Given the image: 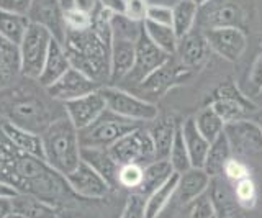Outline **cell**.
<instances>
[{
    "label": "cell",
    "instance_id": "obj_1",
    "mask_svg": "<svg viewBox=\"0 0 262 218\" xmlns=\"http://www.w3.org/2000/svg\"><path fill=\"white\" fill-rule=\"evenodd\" d=\"M113 15L102 7L95 13L92 27L84 31L68 30L62 41L71 66L84 72L102 87L110 84Z\"/></svg>",
    "mask_w": 262,
    "mask_h": 218
},
{
    "label": "cell",
    "instance_id": "obj_2",
    "mask_svg": "<svg viewBox=\"0 0 262 218\" xmlns=\"http://www.w3.org/2000/svg\"><path fill=\"white\" fill-rule=\"evenodd\" d=\"M59 103L36 79L23 77L12 87L0 91V118L30 132L43 133L66 114L64 103Z\"/></svg>",
    "mask_w": 262,
    "mask_h": 218
},
{
    "label": "cell",
    "instance_id": "obj_3",
    "mask_svg": "<svg viewBox=\"0 0 262 218\" xmlns=\"http://www.w3.org/2000/svg\"><path fill=\"white\" fill-rule=\"evenodd\" d=\"M43 155L48 166L62 176L72 172L80 163L79 130L72 125L68 115H62L41 133Z\"/></svg>",
    "mask_w": 262,
    "mask_h": 218
},
{
    "label": "cell",
    "instance_id": "obj_4",
    "mask_svg": "<svg viewBox=\"0 0 262 218\" xmlns=\"http://www.w3.org/2000/svg\"><path fill=\"white\" fill-rule=\"evenodd\" d=\"M139 126H143V123L120 117L113 114L112 110L105 108L100 117L79 132L80 148H110L121 136L128 135Z\"/></svg>",
    "mask_w": 262,
    "mask_h": 218
},
{
    "label": "cell",
    "instance_id": "obj_5",
    "mask_svg": "<svg viewBox=\"0 0 262 218\" xmlns=\"http://www.w3.org/2000/svg\"><path fill=\"white\" fill-rule=\"evenodd\" d=\"M100 92L105 99L106 108L120 117L135 120L139 123H149L159 117V108L158 105H154V102L141 99L125 89L117 85H103L100 87Z\"/></svg>",
    "mask_w": 262,
    "mask_h": 218
},
{
    "label": "cell",
    "instance_id": "obj_6",
    "mask_svg": "<svg viewBox=\"0 0 262 218\" xmlns=\"http://www.w3.org/2000/svg\"><path fill=\"white\" fill-rule=\"evenodd\" d=\"M208 105H211L213 110L221 117L225 125L241 118H249L257 110V105L241 92L234 80H226L220 84L213 91Z\"/></svg>",
    "mask_w": 262,
    "mask_h": 218
},
{
    "label": "cell",
    "instance_id": "obj_7",
    "mask_svg": "<svg viewBox=\"0 0 262 218\" xmlns=\"http://www.w3.org/2000/svg\"><path fill=\"white\" fill-rule=\"evenodd\" d=\"M53 38V33L48 28L30 21V27L18 46L21 59V77L38 79Z\"/></svg>",
    "mask_w": 262,
    "mask_h": 218
},
{
    "label": "cell",
    "instance_id": "obj_8",
    "mask_svg": "<svg viewBox=\"0 0 262 218\" xmlns=\"http://www.w3.org/2000/svg\"><path fill=\"white\" fill-rule=\"evenodd\" d=\"M108 149L112 158L120 166L123 164H141L146 166L156 159L154 144L149 136V132L144 126H139L128 135L121 136L118 141H115Z\"/></svg>",
    "mask_w": 262,
    "mask_h": 218
},
{
    "label": "cell",
    "instance_id": "obj_9",
    "mask_svg": "<svg viewBox=\"0 0 262 218\" xmlns=\"http://www.w3.org/2000/svg\"><path fill=\"white\" fill-rule=\"evenodd\" d=\"M169 59L170 56L167 53H164L159 46H156L149 39V36L146 35L144 28H141V33H139L136 39V54H135L133 69L129 71V74L123 80L131 82L133 85H139L147 76H151L154 71H158Z\"/></svg>",
    "mask_w": 262,
    "mask_h": 218
},
{
    "label": "cell",
    "instance_id": "obj_10",
    "mask_svg": "<svg viewBox=\"0 0 262 218\" xmlns=\"http://www.w3.org/2000/svg\"><path fill=\"white\" fill-rule=\"evenodd\" d=\"M203 35L210 45L211 53L218 54L229 62H236L243 58L248 48V36L239 27H216L203 30Z\"/></svg>",
    "mask_w": 262,
    "mask_h": 218
},
{
    "label": "cell",
    "instance_id": "obj_11",
    "mask_svg": "<svg viewBox=\"0 0 262 218\" xmlns=\"http://www.w3.org/2000/svg\"><path fill=\"white\" fill-rule=\"evenodd\" d=\"M225 135L236 156H256L262 152V132L251 118L226 123Z\"/></svg>",
    "mask_w": 262,
    "mask_h": 218
},
{
    "label": "cell",
    "instance_id": "obj_12",
    "mask_svg": "<svg viewBox=\"0 0 262 218\" xmlns=\"http://www.w3.org/2000/svg\"><path fill=\"white\" fill-rule=\"evenodd\" d=\"M192 74L190 69L184 68L179 61H174V56H170V59L162 64V66L154 71L151 76H147L138 89L144 92L147 97L152 99H161L162 95H166L172 87L182 84L188 76Z\"/></svg>",
    "mask_w": 262,
    "mask_h": 218
},
{
    "label": "cell",
    "instance_id": "obj_13",
    "mask_svg": "<svg viewBox=\"0 0 262 218\" xmlns=\"http://www.w3.org/2000/svg\"><path fill=\"white\" fill-rule=\"evenodd\" d=\"M64 177L68 181L71 190L80 199L100 200L113 190L108 182L92 166H89L85 161H80L79 166Z\"/></svg>",
    "mask_w": 262,
    "mask_h": 218
},
{
    "label": "cell",
    "instance_id": "obj_14",
    "mask_svg": "<svg viewBox=\"0 0 262 218\" xmlns=\"http://www.w3.org/2000/svg\"><path fill=\"white\" fill-rule=\"evenodd\" d=\"M100 87H102L100 84H97L95 80L85 76L84 72H80L79 69L71 66L54 84L46 87V92L51 95L54 100L66 103L69 100L79 99L82 95L95 92Z\"/></svg>",
    "mask_w": 262,
    "mask_h": 218
},
{
    "label": "cell",
    "instance_id": "obj_15",
    "mask_svg": "<svg viewBox=\"0 0 262 218\" xmlns=\"http://www.w3.org/2000/svg\"><path fill=\"white\" fill-rule=\"evenodd\" d=\"M27 17L31 23L48 28L56 39L62 43L66 38L64 5L61 0H31Z\"/></svg>",
    "mask_w": 262,
    "mask_h": 218
},
{
    "label": "cell",
    "instance_id": "obj_16",
    "mask_svg": "<svg viewBox=\"0 0 262 218\" xmlns=\"http://www.w3.org/2000/svg\"><path fill=\"white\" fill-rule=\"evenodd\" d=\"M105 108H106V103H105L100 89L64 103L66 115H68V118L79 132L84 130V128L89 126L94 120L100 117L105 112Z\"/></svg>",
    "mask_w": 262,
    "mask_h": 218
},
{
    "label": "cell",
    "instance_id": "obj_17",
    "mask_svg": "<svg viewBox=\"0 0 262 218\" xmlns=\"http://www.w3.org/2000/svg\"><path fill=\"white\" fill-rule=\"evenodd\" d=\"M205 7H208V10L203 13L202 18L203 30L216 27L243 28L246 18H248V12L241 0H220V2H210Z\"/></svg>",
    "mask_w": 262,
    "mask_h": 218
},
{
    "label": "cell",
    "instance_id": "obj_18",
    "mask_svg": "<svg viewBox=\"0 0 262 218\" xmlns=\"http://www.w3.org/2000/svg\"><path fill=\"white\" fill-rule=\"evenodd\" d=\"M177 61L187 69H196L202 68L208 61L211 50L203 35V30H192L185 36L179 39L177 45Z\"/></svg>",
    "mask_w": 262,
    "mask_h": 218
},
{
    "label": "cell",
    "instance_id": "obj_19",
    "mask_svg": "<svg viewBox=\"0 0 262 218\" xmlns=\"http://www.w3.org/2000/svg\"><path fill=\"white\" fill-rule=\"evenodd\" d=\"M0 130H2L5 138L12 143V146H15L18 151L25 152V155L45 159L41 133L30 132L27 128H21V126L10 123L2 118H0Z\"/></svg>",
    "mask_w": 262,
    "mask_h": 218
},
{
    "label": "cell",
    "instance_id": "obj_20",
    "mask_svg": "<svg viewBox=\"0 0 262 218\" xmlns=\"http://www.w3.org/2000/svg\"><path fill=\"white\" fill-rule=\"evenodd\" d=\"M210 181L211 177L207 174L205 169L190 167L188 171L179 174V182H177L174 199H177L179 204L182 205L190 204L193 199H196L208 190Z\"/></svg>",
    "mask_w": 262,
    "mask_h": 218
},
{
    "label": "cell",
    "instance_id": "obj_21",
    "mask_svg": "<svg viewBox=\"0 0 262 218\" xmlns=\"http://www.w3.org/2000/svg\"><path fill=\"white\" fill-rule=\"evenodd\" d=\"M21 79L20 48L0 36V91L12 87Z\"/></svg>",
    "mask_w": 262,
    "mask_h": 218
},
{
    "label": "cell",
    "instance_id": "obj_22",
    "mask_svg": "<svg viewBox=\"0 0 262 218\" xmlns=\"http://www.w3.org/2000/svg\"><path fill=\"white\" fill-rule=\"evenodd\" d=\"M69 68H71V62H69L68 54H66L64 45L59 41V39L53 38L48 56L43 64V69H41L39 76L36 79L38 84L43 85L45 89L49 87L51 84H54Z\"/></svg>",
    "mask_w": 262,
    "mask_h": 218
},
{
    "label": "cell",
    "instance_id": "obj_23",
    "mask_svg": "<svg viewBox=\"0 0 262 218\" xmlns=\"http://www.w3.org/2000/svg\"><path fill=\"white\" fill-rule=\"evenodd\" d=\"M149 123L151 126L147 128V132H149V136L154 144L156 159H167L179 128L176 118L170 115H164V117L159 115Z\"/></svg>",
    "mask_w": 262,
    "mask_h": 218
},
{
    "label": "cell",
    "instance_id": "obj_24",
    "mask_svg": "<svg viewBox=\"0 0 262 218\" xmlns=\"http://www.w3.org/2000/svg\"><path fill=\"white\" fill-rule=\"evenodd\" d=\"M80 159L92 166L103 179L108 182L112 189L118 187V169L120 164L112 158L106 148H82Z\"/></svg>",
    "mask_w": 262,
    "mask_h": 218
},
{
    "label": "cell",
    "instance_id": "obj_25",
    "mask_svg": "<svg viewBox=\"0 0 262 218\" xmlns=\"http://www.w3.org/2000/svg\"><path fill=\"white\" fill-rule=\"evenodd\" d=\"M180 133H182L188 156H190L192 167L203 169L205 159H207V152L210 149V141L199 132L193 117L187 118L185 122L180 123Z\"/></svg>",
    "mask_w": 262,
    "mask_h": 218
},
{
    "label": "cell",
    "instance_id": "obj_26",
    "mask_svg": "<svg viewBox=\"0 0 262 218\" xmlns=\"http://www.w3.org/2000/svg\"><path fill=\"white\" fill-rule=\"evenodd\" d=\"M207 192L216 207V212H218L220 218H229V216L236 215L237 210H241L234 199L233 184L226 181L223 176L211 177L210 187Z\"/></svg>",
    "mask_w": 262,
    "mask_h": 218
},
{
    "label": "cell",
    "instance_id": "obj_27",
    "mask_svg": "<svg viewBox=\"0 0 262 218\" xmlns=\"http://www.w3.org/2000/svg\"><path fill=\"white\" fill-rule=\"evenodd\" d=\"M13 213L21 218H59L56 205L28 193L13 197Z\"/></svg>",
    "mask_w": 262,
    "mask_h": 218
},
{
    "label": "cell",
    "instance_id": "obj_28",
    "mask_svg": "<svg viewBox=\"0 0 262 218\" xmlns=\"http://www.w3.org/2000/svg\"><path fill=\"white\" fill-rule=\"evenodd\" d=\"M177 182H179V174L174 172L166 182L159 185L158 189L152 190L146 197V218H158L167 208V205L176 195Z\"/></svg>",
    "mask_w": 262,
    "mask_h": 218
},
{
    "label": "cell",
    "instance_id": "obj_29",
    "mask_svg": "<svg viewBox=\"0 0 262 218\" xmlns=\"http://www.w3.org/2000/svg\"><path fill=\"white\" fill-rule=\"evenodd\" d=\"M229 158H233V151L223 132V135H220L215 141L210 143V149L207 152V159H205L203 169L207 171L210 177L223 176V167L228 163Z\"/></svg>",
    "mask_w": 262,
    "mask_h": 218
},
{
    "label": "cell",
    "instance_id": "obj_30",
    "mask_svg": "<svg viewBox=\"0 0 262 218\" xmlns=\"http://www.w3.org/2000/svg\"><path fill=\"white\" fill-rule=\"evenodd\" d=\"M199 12V5L193 0H179L172 5V28L179 39L193 30Z\"/></svg>",
    "mask_w": 262,
    "mask_h": 218
},
{
    "label": "cell",
    "instance_id": "obj_31",
    "mask_svg": "<svg viewBox=\"0 0 262 218\" xmlns=\"http://www.w3.org/2000/svg\"><path fill=\"white\" fill-rule=\"evenodd\" d=\"M176 171L172 169L169 159H154L152 163L144 166V177L141 187L138 189V193L147 197L152 190H156L166 182Z\"/></svg>",
    "mask_w": 262,
    "mask_h": 218
},
{
    "label": "cell",
    "instance_id": "obj_32",
    "mask_svg": "<svg viewBox=\"0 0 262 218\" xmlns=\"http://www.w3.org/2000/svg\"><path fill=\"white\" fill-rule=\"evenodd\" d=\"M28 27L30 20L27 15L0 10V36H4L13 45L20 46Z\"/></svg>",
    "mask_w": 262,
    "mask_h": 218
},
{
    "label": "cell",
    "instance_id": "obj_33",
    "mask_svg": "<svg viewBox=\"0 0 262 218\" xmlns=\"http://www.w3.org/2000/svg\"><path fill=\"white\" fill-rule=\"evenodd\" d=\"M143 28L156 46H159L161 50L164 53H167L169 56H176L179 38L176 35L174 28L167 25H158V23H152L149 20L143 21Z\"/></svg>",
    "mask_w": 262,
    "mask_h": 218
},
{
    "label": "cell",
    "instance_id": "obj_34",
    "mask_svg": "<svg viewBox=\"0 0 262 218\" xmlns=\"http://www.w3.org/2000/svg\"><path fill=\"white\" fill-rule=\"evenodd\" d=\"M195 125L199 128V132L207 138L210 143L215 141L220 135H223L225 132V122L221 120V117L213 110L211 105H207L205 108H202L199 114L193 117Z\"/></svg>",
    "mask_w": 262,
    "mask_h": 218
},
{
    "label": "cell",
    "instance_id": "obj_35",
    "mask_svg": "<svg viewBox=\"0 0 262 218\" xmlns=\"http://www.w3.org/2000/svg\"><path fill=\"white\" fill-rule=\"evenodd\" d=\"M167 159H169L172 169H174L177 174H182V172L188 171V169L192 167L190 156H188V151H187V146L184 143L182 133H180V125L177 128L176 138H174V143H172V148H170Z\"/></svg>",
    "mask_w": 262,
    "mask_h": 218
},
{
    "label": "cell",
    "instance_id": "obj_36",
    "mask_svg": "<svg viewBox=\"0 0 262 218\" xmlns=\"http://www.w3.org/2000/svg\"><path fill=\"white\" fill-rule=\"evenodd\" d=\"M233 192H234V199L237 202L241 210H252L257 205V185L251 177H246V179L234 182L233 184Z\"/></svg>",
    "mask_w": 262,
    "mask_h": 218
},
{
    "label": "cell",
    "instance_id": "obj_37",
    "mask_svg": "<svg viewBox=\"0 0 262 218\" xmlns=\"http://www.w3.org/2000/svg\"><path fill=\"white\" fill-rule=\"evenodd\" d=\"M144 177V166L141 164H123L118 169V187L138 192Z\"/></svg>",
    "mask_w": 262,
    "mask_h": 218
},
{
    "label": "cell",
    "instance_id": "obj_38",
    "mask_svg": "<svg viewBox=\"0 0 262 218\" xmlns=\"http://www.w3.org/2000/svg\"><path fill=\"white\" fill-rule=\"evenodd\" d=\"M94 15H90L77 7H68L64 9V25L66 31H84L92 27Z\"/></svg>",
    "mask_w": 262,
    "mask_h": 218
},
{
    "label": "cell",
    "instance_id": "obj_39",
    "mask_svg": "<svg viewBox=\"0 0 262 218\" xmlns=\"http://www.w3.org/2000/svg\"><path fill=\"white\" fill-rule=\"evenodd\" d=\"M188 205V218H220L216 207L213 204L208 192L202 193L196 199H193Z\"/></svg>",
    "mask_w": 262,
    "mask_h": 218
},
{
    "label": "cell",
    "instance_id": "obj_40",
    "mask_svg": "<svg viewBox=\"0 0 262 218\" xmlns=\"http://www.w3.org/2000/svg\"><path fill=\"white\" fill-rule=\"evenodd\" d=\"M120 218H146V197L138 192H129Z\"/></svg>",
    "mask_w": 262,
    "mask_h": 218
},
{
    "label": "cell",
    "instance_id": "obj_41",
    "mask_svg": "<svg viewBox=\"0 0 262 218\" xmlns=\"http://www.w3.org/2000/svg\"><path fill=\"white\" fill-rule=\"evenodd\" d=\"M223 177L231 184H234L246 179V177H251V169L239 158H229L223 167Z\"/></svg>",
    "mask_w": 262,
    "mask_h": 218
},
{
    "label": "cell",
    "instance_id": "obj_42",
    "mask_svg": "<svg viewBox=\"0 0 262 218\" xmlns=\"http://www.w3.org/2000/svg\"><path fill=\"white\" fill-rule=\"evenodd\" d=\"M147 9H149V0H125L123 15L131 21L143 23L147 17Z\"/></svg>",
    "mask_w": 262,
    "mask_h": 218
},
{
    "label": "cell",
    "instance_id": "obj_43",
    "mask_svg": "<svg viewBox=\"0 0 262 218\" xmlns=\"http://www.w3.org/2000/svg\"><path fill=\"white\" fill-rule=\"evenodd\" d=\"M146 20L158 23V25L172 27V7L167 4H149Z\"/></svg>",
    "mask_w": 262,
    "mask_h": 218
},
{
    "label": "cell",
    "instance_id": "obj_44",
    "mask_svg": "<svg viewBox=\"0 0 262 218\" xmlns=\"http://www.w3.org/2000/svg\"><path fill=\"white\" fill-rule=\"evenodd\" d=\"M248 82L251 87V94H260L262 92V50L254 59L251 71L248 74Z\"/></svg>",
    "mask_w": 262,
    "mask_h": 218
},
{
    "label": "cell",
    "instance_id": "obj_45",
    "mask_svg": "<svg viewBox=\"0 0 262 218\" xmlns=\"http://www.w3.org/2000/svg\"><path fill=\"white\" fill-rule=\"evenodd\" d=\"M31 0H0V10L27 15Z\"/></svg>",
    "mask_w": 262,
    "mask_h": 218
},
{
    "label": "cell",
    "instance_id": "obj_46",
    "mask_svg": "<svg viewBox=\"0 0 262 218\" xmlns=\"http://www.w3.org/2000/svg\"><path fill=\"white\" fill-rule=\"evenodd\" d=\"M71 7H77V9L84 10V12H87L90 15H94V17H95V13L102 9L100 0H74Z\"/></svg>",
    "mask_w": 262,
    "mask_h": 218
},
{
    "label": "cell",
    "instance_id": "obj_47",
    "mask_svg": "<svg viewBox=\"0 0 262 218\" xmlns=\"http://www.w3.org/2000/svg\"><path fill=\"white\" fill-rule=\"evenodd\" d=\"M100 5L103 7V9L115 13V15H123L125 0H100Z\"/></svg>",
    "mask_w": 262,
    "mask_h": 218
},
{
    "label": "cell",
    "instance_id": "obj_48",
    "mask_svg": "<svg viewBox=\"0 0 262 218\" xmlns=\"http://www.w3.org/2000/svg\"><path fill=\"white\" fill-rule=\"evenodd\" d=\"M13 215V199L0 197V218H10Z\"/></svg>",
    "mask_w": 262,
    "mask_h": 218
},
{
    "label": "cell",
    "instance_id": "obj_49",
    "mask_svg": "<svg viewBox=\"0 0 262 218\" xmlns=\"http://www.w3.org/2000/svg\"><path fill=\"white\" fill-rule=\"evenodd\" d=\"M18 190H16L13 185L10 184H7L4 181H0V197H7V199H13L18 195Z\"/></svg>",
    "mask_w": 262,
    "mask_h": 218
},
{
    "label": "cell",
    "instance_id": "obj_50",
    "mask_svg": "<svg viewBox=\"0 0 262 218\" xmlns=\"http://www.w3.org/2000/svg\"><path fill=\"white\" fill-rule=\"evenodd\" d=\"M251 120H254V122L257 123V126L260 128V132H262V108H257L256 112H254V114L249 117Z\"/></svg>",
    "mask_w": 262,
    "mask_h": 218
},
{
    "label": "cell",
    "instance_id": "obj_51",
    "mask_svg": "<svg viewBox=\"0 0 262 218\" xmlns=\"http://www.w3.org/2000/svg\"><path fill=\"white\" fill-rule=\"evenodd\" d=\"M193 2H195L196 5H199V9H202V7H205L207 4H210L211 0H193Z\"/></svg>",
    "mask_w": 262,
    "mask_h": 218
},
{
    "label": "cell",
    "instance_id": "obj_52",
    "mask_svg": "<svg viewBox=\"0 0 262 218\" xmlns=\"http://www.w3.org/2000/svg\"><path fill=\"white\" fill-rule=\"evenodd\" d=\"M61 2H62V5H64V9H68V7H71V5H72L74 0H61Z\"/></svg>",
    "mask_w": 262,
    "mask_h": 218
},
{
    "label": "cell",
    "instance_id": "obj_53",
    "mask_svg": "<svg viewBox=\"0 0 262 218\" xmlns=\"http://www.w3.org/2000/svg\"><path fill=\"white\" fill-rule=\"evenodd\" d=\"M176 2H179V0H174V4H176Z\"/></svg>",
    "mask_w": 262,
    "mask_h": 218
}]
</instances>
